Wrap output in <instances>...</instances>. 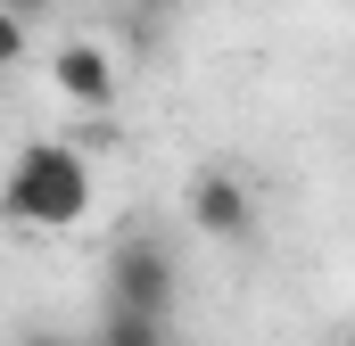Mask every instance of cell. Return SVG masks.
Returning <instances> with one entry per match:
<instances>
[{
  "mask_svg": "<svg viewBox=\"0 0 355 346\" xmlns=\"http://www.w3.org/2000/svg\"><path fill=\"white\" fill-rule=\"evenodd\" d=\"M347 346H355V338H347Z\"/></svg>",
  "mask_w": 355,
  "mask_h": 346,
  "instance_id": "cell-10",
  "label": "cell"
},
{
  "mask_svg": "<svg viewBox=\"0 0 355 346\" xmlns=\"http://www.w3.org/2000/svg\"><path fill=\"white\" fill-rule=\"evenodd\" d=\"M91 346H174V338H166L157 313H124V305H107V322H99Z\"/></svg>",
  "mask_w": 355,
  "mask_h": 346,
  "instance_id": "cell-5",
  "label": "cell"
},
{
  "mask_svg": "<svg viewBox=\"0 0 355 346\" xmlns=\"http://www.w3.org/2000/svg\"><path fill=\"white\" fill-rule=\"evenodd\" d=\"M25 42H33V25L0 8V75H8V66H25Z\"/></svg>",
  "mask_w": 355,
  "mask_h": 346,
  "instance_id": "cell-6",
  "label": "cell"
},
{
  "mask_svg": "<svg viewBox=\"0 0 355 346\" xmlns=\"http://www.w3.org/2000/svg\"><path fill=\"white\" fill-rule=\"evenodd\" d=\"M25 346H75V338H50V330H42V338H25Z\"/></svg>",
  "mask_w": 355,
  "mask_h": 346,
  "instance_id": "cell-9",
  "label": "cell"
},
{
  "mask_svg": "<svg viewBox=\"0 0 355 346\" xmlns=\"http://www.w3.org/2000/svg\"><path fill=\"white\" fill-rule=\"evenodd\" d=\"M50 83H58V99L75 116H107L116 107V58H107V42H91V33L58 42L50 50Z\"/></svg>",
  "mask_w": 355,
  "mask_h": 346,
  "instance_id": "cell-4",
  "label": "cell"
},
{
  "mask_svg": "<svg viewBox=\"0 0 355 346\" xmlns=\"http://www.w3.org/2000/svg\"><path fill=\"white\" fill-rule=\"evenodd\" d=\"M132 8H141L149 25H166V17H182V8H190V0H132Z\"/></svg>",
  "mask_w": 355,
  "mask_h": 346,
  "instance_id": "cell-7",
  "label": "cell"
},
{
  "mask_svg": "<svg viewBox=\"0 0 355 346\" xmlns=\"http://www.w3.org/2000/svg\"><path fill=\"white\" fill-rule=\"evenodd\" d=\"M0 8H8V17H25V25H42V17H50V0H0Z\"/></svg>",
  "mask_w": 355,
  "mask_h": 346,
  "instance_id": "cell-8",
  "label": "cell"
},
{
  "mask_svg": "<svg viewBox=\"0 0 355 346\" xmlns=\"http://www.w3.org/2000/svg\"><path fill=\"white\" fill-rule=\"evenodd\" d=\"M174 297H182V264H174V248H166L157 231H124V239L107 248V305L166 322Z\"/></svg>",
  "mask_w": 355,
  "mask_h": 346,
  "instance_id": "cell-2",
  "label": "cell"
},
{
  "mask_svg": "<svg viewBox=\"0 0 355 346\" xmlns=\"http://www.w3.org/2000/svg\"><path fill=\"white\" fill-rule=\"evenodd\" d=\"M182 215H190V231L215 239V248H248V239H257V190H248L232 165H198L190 173Z\"/></svg>",
  "mask_w": 355,
  "mask_h": 346,
  "instance_id": "cell-3",
  "label": "cell"
},
{
  "mask_svg": "<svg viewBox=\"0 0 355 346\" xmlns=\"http://www.w3.org/2000/svg\"><path fill=\"white\" fill-rule=\"evenodd\" d=\"M91 215V157L67 140H25L0 173V223L8 231H75Z\"/></svg>",
  "mask_w": 355,
  "mask_h": 346,
  "instance_id": "cell-1",
  "label": "cell"
}]
</instances>
